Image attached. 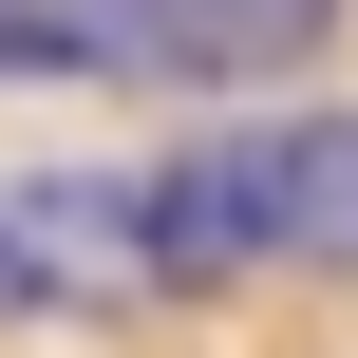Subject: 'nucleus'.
<instances>
[{
	"mask_svg": "<svg viewBox=\"0 0 358 358\" xmlns=\"http://www.w3.org/2000/svg\"><path fill=\"white\" fill-rule=\"evenodd\" d=\"M132 283H264V264H358V113H245L151 170H113Z\"/></svg>",
	"mask_w": 358,
	"mask_h": 358,
	"instance_id": "obj_1",
	"label": "nucleus"
},
{
	"mask_svg": "<svg viewBox=\"0 0 358 358\" xmlns=\"http://www.w3.org/2000/svg\"><path fill=\"white\" fill-rule=\"evenodd\" d=\"M170 76L151 0H0V94H132Z\"/></svg>",
	"mask_w": 358,
	"mask_h": 358,
	"instance_id": "obj_2",
	"label": "nucleus"
},
{
	"mask_svg": "<svg viewBox=\"0 0 358 358\" xmlns=\"http://www.w3.org/2000/svg\"><path fill=\"white\" fill-rule=\"evenodd\" d=\"M0 321H76V264L38 245V208L0 189Z\"/></svg>",
	"mask_w": 358,
	"mask_h": 358,
	"instance_id": "obj_3",
	"label": "nucleus"
}]
</instances>
